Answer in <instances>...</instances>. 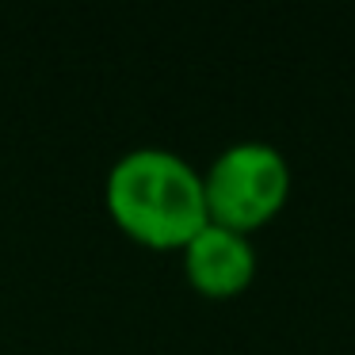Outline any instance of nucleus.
Returning a JSON list of instances; mask_svg holds the SVG:
<instances>
[{
    "label": "nucleus",
    "instance_id": "nucleus-2",
    "mask_svg": "<svg viewBox=\"0 0 355 355\" xmlns=\"http://www.w3.org/2000/svg\"><path fill=\"white\" fill-rule=\"evenodd\" d=\"M202 191H207V214L214 222L248 233L283 207L291 191V164L271 141H230L202 172Z\"/></svg>",
    "mask_w": 355,
    "mask_h": 355
},
{
    "label": "nucleus",
    "instance_id": "nucleus-3",
    "mask_svg": "<svg viewBox=\"0 0 355 355\" xmlns=\"http://www.w3.org/2000/svg\"><path fill=\"white\" fill-rule=\"evenodd\" d=\"M184 268L199 291L207 294H233L248 286L256 275V248L245 230H233L225 222H207L184 241Z\"/></svg>",
    "mask_w": 355,
    "mask_h": 355
},
{
    "label": "nucleus",
    "instance_id": "nucleus-1",
    "mask_svg": "<svg viewBox=\"0 0 355 355\" xmlns=\"http://www.w3.org/2000/svg\"><path fill=\"white\" fill-rule=\"evenodd\" d=\"M107 210L149 245H184L207 222L202 172L164 146H138L107 168Z\"/></svg>",
    "mask_w": 355,
    "mask_h": 355
}]
</instances>
